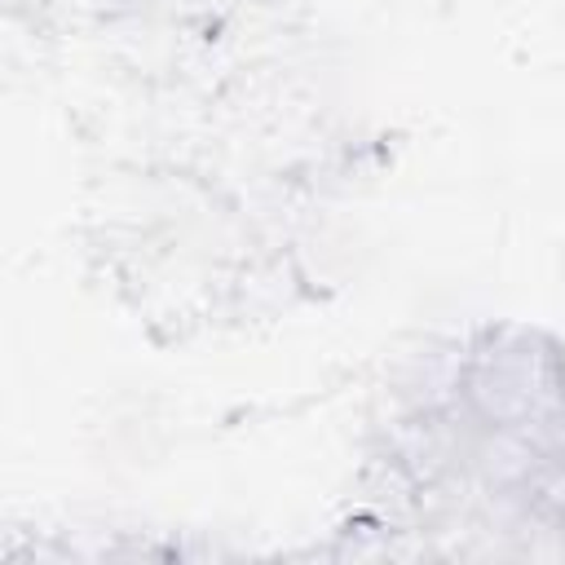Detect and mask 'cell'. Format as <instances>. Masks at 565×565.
I'll return each mask as SVG.
<instances>
[{"label":"cell","instance_id":"obj_1","mask_svg":"<svg viewBox=\"0 0 565 565\" xmlns=\"http://www.w3.org/2000/svg\"><path fill=\"white\" fill-rule=\"evenodd\" d=\"M459 397L486 428L534 433L565 402V344L530 322H490L468 340Z\"/></svg>","mask_w":565,"mask_h":565},{"label":"cell","instance_id":"obj_2","mask_svg":"<svg viewBox=\"0 0 565 565\" xmlns=\"http://www.w3.org/2000/svg\"><path fill=\"white\" fill-rule=\"evenodd\" d=\"M525 437H534V446H539L547 459H565V402L556 406V415H552L547 424H539V428L525 433Z\"/></svg>","mask_w":565,"mask_h":565},{"label":"cell","instance_id":"obj_3","mask_svg":"<svg viewBox=\"0 0 565 565\" xmlns=\"http://www.w3.org/2000/svg\"><path fill=\"white\" fill-rule=\"evenodd\" d=\"M441 4H455V0H441Z\"/></svg>","mask_w":565,"mask_h":565}]
</instances>
